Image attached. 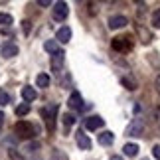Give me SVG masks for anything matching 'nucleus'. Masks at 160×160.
<instances>
[{
  "mask_svg": "<svg viewBox=\"0 0 160 160\" xmlns=\"http://www.w3.org/2000/svg\"><path fill=\"white\" fill-rule=\"evenodd\" d=\"M38 4L42 6V8H48V6H52V2H50V0H40Z\"/></svg>",
  "mask_w": 160,
  "mask_h": 160,
  "instance_id": "bb28decb",
  "label": "nucleus"
},
{
  "mask_svg": "<svg viewBox=\"0 0 160 160\" xmlns=\"http://www.w3.org/2000/svg\"><path fill=\"white\" fill-rule=\"evenodd\" d=\"M111 160H122L121 156H111Z\"/></svg>",
  "mask_w": 160,
  "mask_h": 160,
  "instance_id": "7c9ffc66",
  "label": "nucleus"
},
{
  "mask_svg": "<svg viewBox=\"0 0 160 160\" xmlns=\"http://www.w3.org/2000/svg\"><path fill=\"white\" fill-rule=\"evenodd\" d=\"M67 105H69V109L81 111V109H83V99H81V93L73 91V93L69 95V101H67Z\"/></svg>",
  "mask_w": 160,
  "mask_h": 160,
  "instance_id": "0eeeda50",
  "label": "nucleus"
},
{
  "mask_svg": "<svg viewBox=\"0 0 160 160\" xmlns=\"http://www.w3.org/2000/svg\"><path fill=\"white\" fill-rule=\"evenodd\" d=\"M0 53H2V58H14V55H18V46L16 44H4L2 50H0Z\"/></svg>",
  "mask_w": 160,
  "mask_h": 160,
  "instance_id": "9d476101",
  "label": "nucleus"
},
{
  "mask_svg": "<svg viewBox=\"0 0 160 160\" xmlns=\"http://www.w3.org/2000/svg\"><path fill=\"white\" fill-rule=\"evenodd\" d=\"M75 140H77V146H79L81 150H91V138H89L83 131L75 132Z\"/></svg>",
  "mask_w": 160,
  "mask_h": 160,
  "instance_id": "423d86ee",
  "label": "nucleus"
},
{
  "mask_svg": "<svg viewBox=\"0 0 160 160\" xmlns=\"http://www.w3.org/2000/svg\"><path fill=\"white\" fill-rule=\"evenodd\" d=\"M140 132H142V122H140V121H134L132 125L127 128L128 137H140Z\"/></svg>",
  "mask_w": 160,
  "mask_h": 160,
  "instance_id": "ddd939ff",
  "label": "nucleus"
},
{
  "mask_svg": "<svg viewBox=\"0 0 160 160\" xmlns=\"http://www.w3.org/2000/svg\"><path fill=\"white\" fill-rule=\"evenodd\" d=\"M152 26H154V28H160V8L154 10V14H152Z\"/></svg>",
  "mask_w": 160,
  "mask_h": 160,
  "instance_id": "5701e85b",
  "label": "nucleus"
},
{
  "mask_svg": "<svg viewBox=\"0 0 160 160\" xmlns=\"http://www.w3.org/2000/svg\"><path fill=\"white\" fill-rule=\"evenodd\" d=\"M127 24H128V20H127L125 16H113L109 20V28L111 30H119V28H125Z\"/></svg>",
  "mask_w": 160,
  "mask_h": 160,
  "instance_id": "1a4fd4ad",
  "label": "nucleus"
},
{
  "mask_svg": "<svg viewBox=\"0 0 160 160\" xmlns=\"http://www.w3.org/2000/svg\"><path fill=\"white\" fill-rule=\"evenodd\" d=\"M22 24H24V32H26V34H28V32H30V22H28V20H24Z\"/></svg>",
  "mask_w": 160,
  "mask_h": 160,
  "instance_id": "cd10ccee",
  "label": "nucleus"
},
{
  "mask_svg": "<svg viewBox=\"0 0 160 160\" xmlns=\"http://www.w3.org/2000/svg\"><path fill=\"white\" fill-rule=\"evenodd\" d=\"M63 122H65V125H67V127H71V125H73V122H75V117H73V115H69V113H67V115H63Z\"/></svg>",
  "mask_w": 160,
  "mask_h": 160,
  "instance_id": "393cba45",
  "label": "nucleus"
},
{
  "mask_svg": "<svg viewBox=\"0 0 160 160\" xmlns=\"http://www.w3.org/2000/svg\"><path fill=\"white\" fill-rule=\"evenodd\" d=\"M103 125H105V121H103L101 117H97V115L87 117V119H85V122H83V127L87 128V131H97V128H101Z\"/></svg>",
  "mask_w": 160,
  "mask_h": 160,
  "instance_id": "20e7f679",
  "label": "nucleus"
},
{
  "mask_svg": "<svg viewBox=\"0 0 160 160\" xmlns=\"http://www.w3.org/2000/svg\"><path fill=\"white\" fill-rule=\"evenodd\" d=\"M142 160H148V158H142Z\"/></svg>",
  "mask_w": 160,
  "mask_h": 160,
  "instance_id": "2f4dec72",
  "label": "nucleus"
},
{
  "mask_svg": "<svg viewBox=\"0 0 160 160\" xmlns=\"http://www.w3.org/2000/svg\"><path fill=\"white\" fill-rule=\"evenodd\" d=\"M12 24V16L6 12H0V26H10Z\"/></svg>",
  "mask_w": 160,
  "mask_h": 160,
  "instance_id": "aec40b11",
  "label": "nucleus"
},
{
  "mask_svg": "<svg viewBox=\"0 0 160 160\" xmlns=\"http://www.w3.org/2000/svg\"><path fill=\"white\" fill-rule=\"evenodd\" d=\"M14 131L20 138H34L36 137V128H34V125H30L28 121H18Z\"/></svg>",
  "mask_w": 160,
  "mask_h": 160,
  "instance_id": "f257e3e1",
  "label": "nucleus"
},
{
  "mask_svg": "<svg viewBox=\"0 0 160 160\" xmlns=\"http://www.w3.org/2000/svg\"><path fill=\"white\" fill-rule=\"evenodd\" d=\"M63 59H65V53L61 52V50L58 53H53V58H52V69L59 73V69L63 67Z\"/></svg>",
  "mask_w": 160,
  "mask_h": 160,
  "instance_id": "6e6552de",
  "label": "nucleus"
},
{
  "mask_svg": "<svg viewBox=\"0 0 160 160\" xmlns=\"http://www.w3.org/2000/svg\"><path fill=\"white\" fill-rule=\"evenodd\" d=\"M44 50H46V52H50V53H58V52H59V48H58V44H55L53 40H48L46 44H44Z\"/></svg>",
  "mask_w": 160,
  "mask_h": 160,
  "instance_id": "a211bd4d",
  "label": "nucleus"
},
{
  "mask_svg": "<svg viewBox=\"0 0 160 160\" xmlns=\"http://www.w3.org/2000/svg\"><path fill=\"white\" fill-rule=\"evenodd\" d=\"M8 156H10L12 160H24V156H22L16 148H10V150H8Z\"/></svg>",
  "mask_w": 160,
  "mask_h": 160,
  "instance_id": "b1692460",
  "label": "nucleus"
},
{
  "mask_svg": "<svg viewBox=\"0 0 160 160\" xmlns=\"http://www.w3.org/2000/svg\"><path fill=\"white\" fill-rule=\"evenodd\" d=\"M55 111H58V107H55V105L42 109V117H44V119H46V122H48V131H53V119H55Z\"/></svg>",
  "mask_w": 160,
  "mask_h": 160,
  "instance_id": "39448f33",
  "label": "nucleus"
},
{
  "mask_svg": "<svg viewBox=\"0 0 160 160\" xmlns=\"http://www.w3.org/2000/svg\"><path fill=\"white\" fill-rule=\"evenodd\" d=\"M111 46L115 52H128L132 48V38L131 36H119V38H113Z\"/></svg>",
  "mask_w": 160,
  "mask_h": 160,
  "instance_id": "f03ea898",
  "label": "nucleus"
},
{
  "mask_svg": "<svg viewBox=\"0 0 160 160\" xmlns=\"http://www.w3.org/2000/svg\"><path fill=\"white\" fill-rule=\"evenodd\" d=\"M8 103H10V95L4 89H0V105H8Z\"/></svg>",
  "mask_w": 160,
  "mask_h": 160,
  "instance_id": "4be33fe9",
  "label": "nucleus"
},
{
  "mask_svg": "<svg viewBox=\"0 0 160 160\" xmlns=\"http://www.w3.org/2000/svg\"><path fill=\"white\" fill-rule=\"evenodd\" d=\"M156 91H158V93H160V75L156 77Z\"/></svg>",
  "mask_w": 160,
  "mask_h": 160,
  "instance_id": "c756f323",
  "label": "nucleus"
},
{
  "mask_svg": "<svg viewBox=\"0 0 160 160\" xmlns=\"http://www.w3.org/2000/svg\"><path fill=\"white\" fill-rule=\"evenodd\" d=\"M50 75L48 73H38V77H36V83H38V87H50Z\"/></svg>",
  "mask_w": 160,
  "mask_h": 160,
  "instance_id": "dca6fc26",
  "label": "nucleus"
},
{
  "mask_svg": "<svg viewBox=\"0 0 160 160\" xmlns=\"http://www.w3.org/2000/svg\"><path fill=\"white\" fill-rule=\"evenodd\" d=\"M113 140H115V134L111 132V131H103L99 134V144H103V146H111V144H113Z\"/></svg>",
  "mask_w": 160,
  "mask_h": 160,
  "instance_id": "9b49d317",
  "label": "nucleus"
},
{
  "mask_svg": "<svg viewBox=\"0 0 160 160\" xmlns=\"http://www.w3.org/2000/svg\"><path fill=\"white\" fill-rule=\"evenodd\" d=\"M28 113H30V105H28V103H24V105H18V107H16V115H18V117L28 115Z\"/></svg>",
  "mask_w": 160,
  "mask_h": 160,
  "instance_id": "412c9836",
  "label": "nucleus"
},
{
  "mask_svg": "<svg viewBox=\"0 0 160 160\" xmlns=\"http://www.w3.org/2000/svg\"><path fill=\"white\" fill-rule=\"evenodd\" d=\"M67 14H69V8H67V4L65 2H55L53 4V20H58V22H63Z\"/></svg>",
  "mask_w": 160,
  "mask_h": 160,
  "instance_id": "7ed1b4c3",
  "label": "nucleus"
},
{
  "mask_svg": "<svg viewBox=\"0 0 160 160\" xmlns=\"http://www.w3.org/2000/svg\"><path fill=\"white\" fill-rule=\"evenodd\" d=\"M2 125H4V113L0 111V128H2Z\"/></svg>",
  "mask_w": 160,
  "mask_h": 160,
  "instance_id": "c85d7f7f",
  "label": "nucleus"
},
{
  "mask_svg": "<svg viewBox=\"0 0 160 160\" xmlns=\"http://www.w3.org/2000/svg\"><path fill=\"white\" fill-rule=\"evenodd\" d=\"M152 154H154L156 160H160V146H158V144L154 146V148H152Z\"/></svg>",
  "mask_w": 160,
  "mask_h": 160,
  "instance_id": "a878e982",
  "label": "nucleus"
},
{
  "mask_svg": "<svg viewBox=\"0 0 160 160\" xmlns=\"http://www.w3.org/2000/svg\"><path fill=\"white\" fill-rule=\"evenodd\" d=\"M122 150H125V154H127V156H137V154H138V144L128 142V144L122 146Z\"/></svg>",
  "mask_w": 160,
  "mask_h": 160,
  "instance_id": "f3484780",
  "label": "nucleus"
},
{
  "mask_svg": "<svg viewBox=\"0 0 160 160\" xmlns=\"http://www.w3.org/2000/svg\"><path fill=\"white\" fill-rule=\"evenodd\" d=\"M137 32H138V36H140V42L142 44H150V40H152V34L148 32L146 28H142V26H137Z\"/></svg>",
  "mask_w": 160,
  "mask_h": 160,
  "instance_id": "4468645a",
  "label": "nucleus"
},
{
  "mask_svg": "<svg viewBox=\"0 0 160 160\" xmlns=\"http://www.w3.org/2000/svg\"><path fill=\"white\" fill-rule=\"evenodd\" d=\"M55 38H58L61 44H67V42L71 40V30L67 28V26H63V28H59L58 30V36H55Z\"/></svg>",
  "mask_w": 160,
  "mask_h": 160,
  "instance_id": "f8f14e48",
  "label": "nucleus"
},
{
  "mask_svg": "<svg viewBox=\"0 0 160 160\" xmlns=\"http://www.w3.org/2000/svg\"><path fill=\"white\" fill-rule=\"evenodd\" d=\"M22 97H24V101H34L36 97H38V93H36V89L34 87H22Z\"/></svg>",
  "mask_w": 160,
  "mask_h": 160,
  "instance_id": "2eb2a0df",
  "label": "nucleus"
},
{
  "mask_svg": "<svg viewBox=\"0 0 160 160\" xmlns=\"http://www.w3.org/2000/svg\"><path fill=\"white\" fill-rule=\"evenodd\" d=\"M121 83L125 85L127 89H131V91H132V89H137V81H134V79H131V77H122V79H121Z\"/></svg>",
  "mask_w": 160,
  "mask_h": 160,
  "instance_id": "6ab92c4d",
  "label": "nucleus"
}]
</instances>
